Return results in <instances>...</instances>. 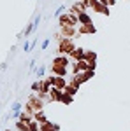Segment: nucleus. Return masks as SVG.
<instances>
[{
    "instance_id": "nucleus-13",
    "label": "nucleus",
    "mask_w": 130,
    "mask_h": 131,
    "mask_svg": "<svg viewBox=\"0 0 130 131\" xmlns=\"http://www.w3.org/2000/svg\"><path fill=\"white\" fill-rule=\"evenodd\" d=\"M70 9L74 10V12H77V14H79V12H86V9H88V7H86V5H84L81 0H77V2H76V4H74Z\"/></svg>"
},
{
    "instance_id": "nucleus-22",
    "label": "nucleus",
    "mask_w": 130,
    "mask_h": 131,
    "mask_svg": "<svg viewBox=\"0 0 130 131\" xmlns=\"http://www.w3.org/2000/svg\"><path fill=\"white\" fill-rule=\"evenodd\" d=\"M33 72H35V75H37V81H40L42 75H44V72H46V67H39L37 70H33Z\"/></svg>"
},
{
    "instance_id": "nucleus-11",
    "label": "nucleus",
    "mask_w": 130,
    "mask_h": 131,
    "mask_svg": "<svg viewBox=\"0 0 130 131\" xmlns=\"http://www.w3.org/2000/svg\"><path fill=\"white\" fill-rule=\"evenodd\" d=\"M77 21H79V25H90V23H93L88 12H79V14H77ZM79 25H77V26H79Z\"/></svg>"
},
{
    "instance_id": "nucleus-17",
    "label": "nucleus",
    "mask_w": 130,
    "mask_h": 131,
    "mask_svg": "<svg viewBox=\"0 0 130 131\" xmlns=\"http://www.w3.org/2000/svg\"><path fill=\"white\" fill-rule=\"evenodd\" d=\"M63 93H65V94H70V96H76V94H77V88L70 86L69 82H67V86L63 88Z\"/></svg>"
},
{
    "instance_id": "nucleus-9",
    "label": "nucleus",
    "mask_w": 130,
    "mask_h": 131,
    "mask_svg": "<svg viewBox=\"0 0 130 131\" xmlns=\"http://www.w3.org/2000/svg\"><path fill=\"white\" fill-rule=\"evenodd\" d=\"M62 93H63V91L56 89V88H51V89H49V101H51V103H60Z\"/></svg>"
},
{
    "instance_id": "nucleus-25",
    "label": "nucleus",
    "mask_w": 130,
    "mask_h": 131,
    "mask_svg": "<svg viewBox=\"0 0 130 131\" xmlns=\"http://www.w3.org/2000/svg\"><path fill=\"white\" fill-rule=\"evenodd\" d=\"M46 81L49 82L51 86H55V81H56V75H49V77H46Z\"/></svg>"
},
{
    "instance_id": "nucleus-28",
    "label": "nucleus",
    "mask_w": 130,
    "mask_h": 131,
    "mask_svg": "<svg viewBox=\"0 0 130 131\" xmlns=\"http://www.w3.org/2000/svg\"><path fill=\"white\" fill-rule=\"evenodd\" d=\"M35 46H37V37H35V39H33V40L30 42V51L33 49V47H35Z\"/></svg>"
},
{
    "instance_id": "nucleus-30",
    "label": "nucleus",
    "mask_w": 130,
    "mask_h": 131,
    "mask_svg": "<svg viewBox=\"0 0 130 131\" xmlns=\"http://www.w3.org/2000/svg\"><path fill=\"white\" fill-rule=\"evenodd\" d=\"M111 14V10H109V7H106V9L102 10V16H109Z\"/></svg>"
},
{
    "instance_id": "nucleus-3",
    "label": "nucleus",
    "mask_w": 130,
    "mask_h": 131,
    "mask_svg": "<svg viewBox=\"0 0 130 131\" xmlns=\"http://www.w3.org/2000/svg\"><path fill=\"white\" fill-rule=\"evenodd\" d=\"M83 60L88 63V67H90L91 70L97 68V52L95 51H84V58Z\"/></svg>"
},
{
    "instance_id": "nucleus-32",
    "label": "nucleus",
    "mask_w": 130,
    "mask_h": 131,
    "mask_svg": "<svg viewBox=\"0 0 130 131\" xmlns=\"http://www.w3.org/2000/svg\"><path fill=\"white\" fill-rule=\"evenodd\" d=\"M100 4H102V5H107V0H99Z\"/></svg>"
},
{
    "instance_id": "nucleus-33",
    "label": "nucleus",
    "mask_w": 130,
    "mask_h": 131,
    "mask_svg": "<svg viewBox=\"0 0 130 131\" xmlns=\"http://www.w3.org/2000/svg\"><path fill=\"white\" fill-rule=\"evenodd\" d=\"M4 131H11V129H4Z\"/></svg>"
},
{
    "instance_id": "nucleus-16",
    "label": "nucleus",
    "mask_w": 130,
    "mask_h": 131,
    "mask_svg": "<svg viewBox=\"0 0 130 131\" xmlns=\"http://www.w3.org/2000/svg\"><path fill=\"white\" fill-rule=\"evenodd\" d=\"M67 86V81H65V77H56V81H55V86L53 88H56V89L63 91V88Z\"/></svg>"
},
{
    "instance_id": "nucleus-2",
    "label": "nucleus",
    "mask_w": 130,
    "mask_h": 131,
    "mask_svg": "<svg viewBox=\"0 0 130 131\" xmlns=\"http://www.w3.org/2000/svg\"><path fill=\"white\" fill-rule=\"evenodd\" d=\"M27 105H28L32 110H33V114H35V112L44 110V105H46V103L37 96V93H32L30 96H28V100H27Z\"/></svg>"
},
{
    "instance_id": "nucleus-15",
    "label": "nucleus",
    "mask_w": 130,
    "mask_h": 131,
    "mask_svg": "<svg viewBox=\"0 0 130 131\" xmlns=\"http://www.w3.org/2000/svg\"><path fill=\"white\" fill-rule=\"evenodd\" d=\"M69 12H63V14H60L58 16V25H60V28L62 26H69Z\"/></svg>"
},
{
    "instance_id": "nucleus-19",
    "label": "nucleus",
    "mask_w": 130,
    "mask_h": 131,
    "mask_svg": "<svg viewBox=\"0 0 130 131\" xmlns=\"http://www.w3.org/2000/svg\"><path fill=\"white\" fill-rule=\"evenodd\" d=\"M35 30V25L33 23H30L27 28H25V31H23V37H28V35H32V31Z\"/></svg>"
},
{
    "instance_id": "nucleus-10",
    "label": "nucleus",
    "mask_w": 130,
    "mask_h": 131,
    "mask_svg": "<svg viewBox=\"0 0 130 131\" xmlns=\"http://www.w3.org/2000/svg\"><path fill=\"white\" fill-rule=\"evenodd\" d=\"M40 131H60V124L46 121L44 124H40Z\"/></svg>"
},
{
    "instance_id": "nucleus-21",
    "label": "nucleus",
    "mask_w": 130,
    "mask_h": 131,
    "mask_svg": "<svg viewBox=\"0 0 130 131\" xmlns=\"http://www.w3.org/2000/svg\"><path fill=\"white\" fill-rule=\"evenodd\" d=\"M28 131H40V124L35 121H32L30 124H28Z\"/></svg>"
},
{
    "instance_id": "nucleus-23",
    "label": "nucleus",
    "mask_w": 130,
    "mask_h": 131,
    "mask_svg": "<svg viewBox=\"0 0 130 131\" xmlns=\"http://www.w3.org/2000/svg\"><path fill=\"white\" fill-rule=\"evenodd\" d=\"M11 110H12V112H21V110H23V105H21L20 101H14L12 107H11Z\"/></svg>"
},
{
    "instance_id": "nucleus-18",
    "label": "nucleus",
    "mask_w": 130,
    "mask_h": 131,
    "mask_svg": "<svg viewBox=\"0 0 130 131\" xmlns=\"http://www.w3.org/2000/svg\"><path fill=\"white\" fill-rule=\"evenodd\" d=\"M72 101H74V96H70V94H65V93H62L60 103H63V105H70Z\"/></svg>"
},
{
    "instance_id": "nucleus-12",
    "label": "nucleus",
    "mask_w": 130,
    "mask_h": 131,
    "mask_svg": "<svg viewBox=\"0 0 130 131\" xmlns=\"http://www.w3.org/2000/svg\"><path fill=\"white\" fill-rule=\"evenodd\" d=\"M33 121L39 122V124H44L46 121H49V119H48V115L44 114V110H40V112H35V114H33Z\"/></svg>"
},
{
    "instance_id": "nucleus-24",
    "label": "nucleus",
    "mask_w": 130,
    "mask_h": 131,
    "mask_svg": "<svg viewBox=\"0 0 130 131\" xmlns=\"http://www.w3.org/2000/svg\"><path fill=\"white\" fill-rule=\"evenodd\" d=\"M30 89H32V93H39V91H40V81H35L33 84H32Z\"/></svg>"
},
{
    "instance_id": "nucleus-7",
    "label": "nucleus",
    "mask_w": 130,
    "mask_h": 131,
    "mask_svg": "<svg viewBox=\"0 0 130 131\" xmlns=\"http://www.w3.org/2000/svg\"><path fill=\"white\" fill-rule=\"evenodd\" d=\"M51 75H56V77H65L69 70H67V67H58V65H51Z\"/></svg>"
},
{
    "instance_id": "nucleus-1",
    "label": "nucleus",
    "mask_w": 130,
    "mask_h": 131,
    "mask_svg": "<svg viewBox=\"0 0 130 131\" xmlns=\"http://www.w3.org/2000/svg\"><path fill=\"white\" fill-rule=\"evenodd\" d=\"M74 49H76L74 39H62V40L58 42V47H56L58 54H65V56H69Z\"/></svg>"
},
{
    "instance_id": "nucleus-6",
    "label": "nucleus",
    "mask_w": 130,
    "mask_h": 131,
    "mask_svg": "<svg viewBox=\"0 0 130 131\" xmlns=\"http://www.w3.org/2000/svg\"><path fill=\"white\" fill-rule=\"evenodd\" d=\"M51 65H58V67H67V68H69L70 60H69V56H65V54H58V56L53 58Z\"/></svg>"
},
{
    "instance_id": "nucleus-31",
    "label": "nucleus",
    "mask_w": 130,
    "mask_h": 131,
    "mask_svg": "<svg viewBox=\"0 0 130 131\" xmlns=\"http://www.w3.org/2000/svg\"><path fill=\"white\" fill-rule=\"evenodd\" d=\"M116 4V0H107V7H111V5H114Z\"/></svg>"
},
{
    "instance_id": "nucleus-20",
    "label": "nucleus",
    "mask_w": 130,
    "mask_h": 131,
    "mask_svg": "<svg viewBox=\"0 0 130 131\" xmlns=\"http://www.w3.org/2000/svg\"><path fill=\"white\" fill-rule=\"evenodd\" d=\"M16 129L18 131H28V124H25V122H21V121H16Z\"/></svg>"
},
{
    "instance_id": "nucleus-27",
    "label": "nucleus",
    "mask_w": 130,
    "mask_h": 131,
    "mask_svg": "<svg viewBox=\"0 0 130 131\" xmlns=\"http://www.w3.org/2000/svg\"><path fill=\"white\" fill-rule=\"evenodd\" d=\"M63 10H65V5H62L60 9L56 10V12H55V16H56V18H58V16H60V14H63Z\"/></svg>"
},
{
    "instance_id": "nucleus-4",
    "label": "nucleus",
    "mask_w": 130,
    "mask_h": 131,
    "mask_svg": "<svg viewBox=\"0 0 130 131\" xmlns=\"http://www.w3.org/2000/svg\"><path fill=\"white\" fill-rule=\"evenodd\" d=\"M60 33L63 39H74L77 35V26H62Z\"/></svg>"
},
{
    "instance_id": "nucleus-8",
    "label": "nucleus",
    "mask_w": 130,
    "mask_h": 131,
    "mask_svg": "<svg viewBox=\"0 0 130 131\" xmlns=\"http://www.w3.org/2000/svg\"><path fill=\"white\" fill-rule=\"evenodd\" d=\"M83 58H84V49H83V47H76V49L69 54L70 61H81Z\"/></svg>"
},
{
    "instance_id": "nucleus-5",
    "label": "nucleus",
    "mask_w": 130,
    "mask_h": 131,
    "mask_svg": "<svg viewBox=\"0 0 130 131\" xmlns=\"http://www.w3.org/2000/svg\"><path fill=\"white\" fill-rule=\"evenodd\" d=\"M91 33H97V28H95L93 23H90V25H79L77 26V35H91Z\"/></svg>"
},
{
    "instance_id": "nucleus-29",
    "label": "nucleus",
    "mask_w": 130,
    "mask_h": 131,
    "mask_svg": "<svg viewBox=\"0 0 130 131\" xmlns=\"http://www.w3.org/2000/svg\"><path fill=\"white\" fill-rule=\"evenodd\" d=\"M23 47H25V52H30V42H25Z\"/></svg>"
},
{
    "instance_id": "nucleus-26",
    "label": "nucleus",
    "mask_w": 130,
    "mask_h": 131,
    "mask_svg": "<svg viewBox=\"0 0 130 131\" xmlns=\"http://www.w3.org/2000/svg\"><path fill=\"white\" fill-rule=\"evenodd\" d=\"M49 39H46V40H44V42H42V46H40V49H48V46H49Z\"/></svg>"
},
{
    "instance_id": "nucleus-14",
    "label": "nucleus",
    "mask_w": 130,
    "mask_h": 131,
    "mask_svg": "<svg viewBox=\"0 0 130 131\" xmlns=\"http://www.w3.org/2000/svg\"><path fill=\"white\" fill-rule=\"evenodd\" d=\"M53 88L49 82L46 81V79H40V91L39 93H44V94H49V89Z\"/></svg>"
}]
</instances>
